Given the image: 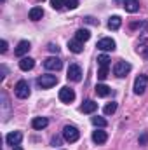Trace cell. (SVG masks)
<instances>
[{
	"label": "cell",
	"mask_w": 148,
	"mask_h": 150,
	"mask_svg": "<svg viewBox=\"0 0 148 150\" xmlns=\"http://www.w3.org/2000/svg\"><path fill=\"white\" fill-rule=\"evenodd\" d=\"M96 108H98V103H96V101H92V100H85V101L82 103V107H80V112L92 113V112H96Z\"/></svg>",
	"instance_id": "14"
},
{
	"label": "cell",
	"mask_w": 148,
	"mask_h": 150,
	"mask_svg": "<svg viewBox=\"0 0 148 150\" xmlns=\"http://www.w3.org/2000/svg\"><path fill=\"white\" fill-rule=\"evenodd\" d=\"M37 84H38V87H42V89H49V87L58 84V77L56 75H49V74L40 75L37 79Z\"/></svg>",
	"instance_id": "3"
},
{
	"label": "cell",
	"mask_w": 148,
	"mask_h": 150,
	"mask_svg": "<svg viewBox=\"0 0 148 150\" xmlns=\"http://www.w3.org/2000/svg\"><path fill=\"white\" fill-rule=\"evenodd\" d=\"M30 47H32V45H30V42H28V40H21V42L18 44V47L14 49V54H16V56H19V58H25V54L30 51Z\"/></svg>",
	"instance_id": "10"
},
{
	"label": "cell",
	"mask_w": 148,
	"mask_h": 150,
	"mask_svg": "<svg viewBox=\"0 0 148 150\" xmlns=\"http://www.w3.org/2000/svg\"><path fill=\"white\" fill-rule=\"evenodd\" d=\"M147 86H148V75H145V74L138 75V77H136V80H134V87H132V89H134V94L141 96V94L145 93Z\"/></svg>",
	"instance_id": "4"
},
{
	"label": "cell",
	"mask_w": 148,
	"mask_h": 150,
	"mask_svg": "<svg viewBox=\"0 0 148 150\" xmlns=\"http://www.w3.org/2000/svg\"><path fill=\"white\" fill-rule=\"evenodd\" d=\"M51 5H52V9L59 11V9H63V5H65V0H51Z\"/></svg>",
	"instance_id": "26"
},
{
	"label": "cell",
	"mask_w": 148,
	"mask_h": 150,
	"mask_svg": "<svg viewBox=\"0 0 148 150\" xmlns=\"http://www.w3.org/2000/svg\"><path fill=\"white\" fill-rule=\"evenodd\" d=\"M47 49H49L51 52H54V54H58V52H59V47H58V44H52V42L47 45Z\"/></svg>",
	"instance_id": "30"
},
{
	"label": "cell",
	"mask_w": 148,
	"mask_h": 150,
	"mask_svg": "<svg viewBox=\"0 0 148 150\" xmlns=\"http://www.w3.org/2000/svg\"><path fill=\"white\" fill-rule=\"evenodd\" d=\"M98 65H99V68H108V67H110V58H108L106 54L98 56Z\"/></svg>",
	"instance_id": "24"
},
{
	"label": "cell",
	"mask_w": 148,
	"mask_h": 150,
	"mask_svg": "<svg viewBox=\"0 0 148 150\" xmlns=\"http://www.w3.org/2000/svg\"><path fill=\"white\" fill-rule=\"evenodd\" d=\"M5 51H7V40H2V42H0V52L4 54Z\"/></svg>",
	"instance_id": "33"
},
{
	"label": "cell",
	"mask_w": 148,
	"mask_h": 150,
	"mask_svg": "<svg viewBox=\"0 0 148 150\" xmlns=\"http://www.w3.org/2000/svg\"><path fill=\"white\" fill-rule=\"evenodd\" d=\"M59 143H61V140H59L58 136H54V138L51 140V145H52V147H59Z\"/></svg>",
	"instance_id": "34"
},
{
	"label": "cell",
	"mask_w": 148,
	"mask_h": 150,
	"mask_svg": "<svg viewBox=\"0 0 148 150\" xmlns=\"http://www.w3.org/2000/svg\"><path fill=\"white\" fill-rule=\"evenodd\" d=\"M9 110H11V103H9V98H7V93L2 91V117L4 120L9 119Z\"/></svg>",
	"instance_id": "12"
},
{
	"label": "cell",
	"mask_w": 148,
	"mask_h": 150,
	"mask_svg": "<svg viewBox=\"0 0 148 150\" xmlns=\"http://www.w3.org/2000/svg\"><path fill=\"white\" fill-rule=\"evenodd\" d=\"M44 67H45V70H54V72H58V70L63 68V61H61L58 56H51V58H47V59L44 61Z\"/></svg>",
	"instance_id": "5"
},
{
	"label": "cell",
	"mask_w": 148,
	"mask_h": 150,
	"mask_svg": "<svg viewBox=\"0 0 148 150\" xmlns=\"http://www.w3.org/2000/svg\"><path fill=\"white\" fill-rule=\"evenodd\" d=\"M5 74H7V68L2 65V75H0V79H4V77H5Z\"/></svg>",
	"instance_id": "35"
},
{
	"label": "cell",
	"mask_w": 148,
	"mask_h": 150,
	"mask_svg": "<svg viewBox=\"0 0 148 150\" xmlns=\"http://www.w3.org/2000/svg\"><path fill=\"white\" fill-rule=\"evenodd\" d=\"M70 80H73V82H80L82 80V68L78 67V65H70L68 67V75H66Z\"/></svg>",
	"instance_id": "9"
},
{
	"label": "cell",
	"mask_w": 148,
	"mask_h": 150,
	"mask_svg": "<svg viewBox=\"0 0 148 150\" xmlns=\"http://www.w3.org/2000/svg\"><path fill=\"white\" fill-rule=\"evenodd\" d=\"M59 100L63 101V103H72L75 100V91L72 89V87H61L59 89Z\"/></svg>",
	"instance_id": "7"
},
{
	"label": "cell",
	"mask_w": 148,
	"mask_h": 150,
	"mask_svg": "<svg viewBox=\"0 0 148 150\" xmlns=\"http://www.w3.org/2000/svg\"><path fill=\"white\" fill-rule=\"evenodd\" d=\"M138 52H141L145 58H148V47L147 45H140V47H138Z\"/></svg>",
	"instance_id": "31"
},
{
	"label": "cell",
	"mask_w": 148,
	"mask_h": 150,
	"mask_svg": "<svg viewBox=\"0 0 148 150\" xmlns=\"http://www.w3.org/2000/svg\"><path fill=\"white\" fill-rule=\"evenodd\" d=\"M14 93H16V96L19 98V100H26L28 96H30V84L26 82V80H19L18 84H16V87H14Z\"/></svg>",
	"instance_id": "2"
},
{
	"label": "cell",
	"mask_w": 148,
	"mask_h": 150,
	"mask_svg": "<svg viewBox=\"0 0 148 150\" xmlns=\"http://www.w3.org/2000/svg\"><path fill=\"white\" fill-rule=\"evenodd\" d=\"M85 23H89V25H96V26L99 25V21L94 19V18H85Z\"/></svg>",
	"instance_id": "32"
},
{
	"label": "cell",
	"mask_w": 148,
	"mask_h": 150,
	"mask_svg": "<svg viewBox=\"0 0 148 150\" xmlns=\"http://www.w3.org/2000/svg\"><path fill=\"white\" fill-rule=\"evenodd\" d=\"M120 25H122V19L118 16H111L110 19H108V28L110 30H118Z\"/></svg>",
	"instance_id": "22"
},
{
	"label": "cell",
	"mask_w": 148,
	"mask_h": 150,
	"mask_svg": "<svg viewBox=\"0 0 148 150\" xmlns=\"http://www.w3.org/2000/svg\"><path fill=\"white\" fill-rule=\"evenodd\" d=\"M63 138H65V142H68V143H75V142L80 138V131H78L75 126H65V127H63Z\"/></svg>",
	"instance_id": "1"
},
{
	"label": "cell",
	"mask_w": 148,
	"mask_h": 150,
	"mask_svg": "<svg viewBox=\"0 0 148 150\" xmlns=\"http://www.w3.org/2000/svg\"><path fill=\"white\" fill-rule=\"evenodd\" d=\"M30 19L32 21H40L42 19V16H44V11H42V7H33V9H30Z\"/></svg>",
	"instance_id": "21"
},
{
	"label": "cell",
	"mask_w": 148,
	"mask_h": 150,
	"mask_svg": "<svg viewBox=\"0 0 148 150\" xmlns=\"http://www.w3.org/2000/svg\"><path fill=\"white\" fill-rule=\"evenodd\" d=\"M21 140H23V133H21V131H12V133H9V134L5 136V143L11 145V147L19 145Z\"/></svg>",
	"instance_id": "8"
},
{
	"label": "cell",
	"mask_w": 148,
	"mask_h": 150,
	"mask_svg": "<svg viewBox=\"0 0 148 150\" xmlns=\"http://www.w3.org/2000/svg\"><path fill=\"white\" fill-rule=\"evenodd\" d=\"M2 2H5V0H2Z\"/></svg>",
	"instance_id": "37"
},
{
	"label": "cell",
	"mask_w": 148,
	"mask_h": 150,
	"mask_svg": "<svg viewBox=\"0 0 148 150\" xmlns=\"http://www.w3.org/2000/svg\"><path fill=\"white\" fill-rule=\"evenodd\" d=\"M33 67H35V59H33V58H28V56L21 58V61H19V68H21L23 72H30Z\"/></svg>",
	"instance_id": "13"
},
{
	"label": "cell",
	"mask_w": 148,
	"mask_h": 150,
	"mask_svg": "<svg viewBox=\"0 0 148 150\" xmlns=\"http://www.w3.org/2000/svg\"><path fill=\"white\" fill-rule=\"evenodd\" d=\"M12 150H23V149H21L19 145H16V147H14V149H12Z\"/></svg>",
	"instance_id": "36"
},
{
	"label": "cell",
	"mask_w": 148,
	"mask_h": 150,
	"mask_svg": "<svg viewBox=\"0 0 148 150\" xmlns=\"http://www.w3.org/2000/svg\"><path fill=\"white\" fill-rule=\"evenodd\" d=\"M129 72H131V65L127 61H117L113 67V74L117 77H125Z\"/></svg>",
	"instance_id": "6"
},
{
	"label": "cell",
	"mask_w": 148,
	"mask_h": 150,
	"mask_svg": "<svg viewBox=\"0 0 148 150\" xmlns=\"http://www.w3.org/2000/svg\"><path fill=\"white\" fill-rule=\"evenodd\" d=\"M49 126V119H45V117H35L33 120H32V127L33 129H45Z\"/></svg>",
	"instance_id": "15"
},
{
	"label": "cell",
	"mask_w": 148,
	"mask_h": 150,
	"mask_svg": "<svg viewBox=\"0 0 148 150\" xmlns=\"http://www.w3.org/2000/svg\"><path fill=\"white\" fill-rule=\"evenodd\" d=\"M106 140H108V134H106L105 131L98 129V131H94V133H92V142H94V143H98V145H103Z\"/></svg>",
	"instance_id": "16"
},
{
	"label": "cell",
	"mask_w": 148,
	"mask_h": 150,
	"mask_svg": "<svg viewBox=\"0 0 148 150\" xmlns=\"http://www.w3.org/2000/svg\"><path fill=\"white\" fill-rule=\"evenodd\" d=\"M65 7L66 9H77L78 7V0H65Z\"/></svg>",
	"instance_id": "27"
},
{
	"label": "cell",
	"mask_w": 148,
	"mask_h": 150,
	"mask_svg": "<svg viewBox=\"0 0 148 150\" xmlns=\"http://www.w3.org/2000/svg\"><path fill=\"white\" fill-rule=\"evenodd\" d=\"M75 38L78 40V42H87L89 38H91V32L89 30H85V28H80V30H77V33H75Z\"/></svg>",
	"instance_id": "20"
},
{
	"label": "cell",
	"mask_w": 148,
	"mask_h": 150,
	"mask_svg": "<svg viewBox=\"0 0 148 150\" xmlns=\"http://www.w3.org/2000/svg\"><path fill=\"white\" fill-rule=\"evenodd\" d=\"M106 77H108V68H99L98 70V79L99 80H105Z\"/></svg>",
	"instance_id": "28"
},
{
	"label": "cell",
	"mask_w": 148,
	"mask_h": 150,
	"mask_svg": "<svg viewBox=\"0 0 148 150\" xmlns=\"http://www.w3.org/2000/svg\"><path fill=\"white\" fill-rule=\"evenodd\" d=\"M115 110H117V103H115V101H111V103H108V105L105 107V110H103V112L106 113V115H110V113H113Z\"/></svg>",
	"instance_id": "25"
},
{
	"label": "cell",
	"mask_w": 148,
	"mask_h": 150,
	"mask_svg": "<svg viewBox=\"0 0 148 150\" xmlns=\"http://www.w3.org/2000/svg\"><path fill=\"white\" fill-rule=\"evenodd\" d=\"M138 142H140V145H147V143H148V133H147V131H143V133H141V136L138 138Z\"/></svg>",
	"instance_id": "29"
},
{
	"label": "cell",
	"mask_w": 148,
	"mask_h": 150,
	"mask_svg": "<svg viewBox=\"0 0 148 150\" xmlns=\"http://www.w3.org/2000/svg\"><path fill=\"white\" fill-rule=\"evenodd\" d=\"M98 49H101V51H113V49H115V40L110 38V37L101 38V40L98 42Z\"/></svg>",
	"instance_id": "11"
},
{
	"label": "cell",
	"mask_w": 148,
	"mask_h": 150,
	"mask_svg": "<svg viewBox=\"0 0 148 150\" xmlns=\"http://www.w3.org/2000/svg\"><path fill=\"white\" fill-rule=\"evenodd\" d=\"M68 49H70L72 52H75V54H80V52L84 51V44H82V42H78L77 38H73V40H70V42H68Z\"/></svg>",
	"instance_id": "18"
},
{
	"label": "cell",
	"mask_w": 148,
	"mask_h": 150,
	"mask_svg": "<svg viewBox=\"0 0 148 150\" xmlns=\"http://www.w3.org/2000/svg\"><path fill=\"white\" fill-rule=\"evenodd\" d=\"M91 122H92L96 127H106V126H108L106 119H103V117H99V115H96V117H91Z\"/></svg>",
	"instance_id": "23"
},
{
	"label": "cell",
	"mask_w": 148,
	"mask_h": 150,
	"mask_svg": "<svg viewBox=\"0 0 148 150\" xmlns=\"http://www.w3.org/2000/svg\"><path fill=\"white\" fill-rule=\"evenodd\" d=\"M124 9L127 12H138L140 11V0H124Z\"/></svg>",
	"instance_id": "17"
},
{
	"label": "cell",
	"mask_w": 148,
	"mask_h": 150,
	"mask_svg": "<svg viewBox=\"0 0 148 150\" xmlns=\"http://www.w3.org/2000/svg\"><path fill=\"white\" fill-rule=\"evenodd\" d=\"M94 91H96V94H98L99 98H106V96L111 94V89L108 87V86H105V84H98Z\"/></svg>",
	"instance_id": "19"
}]
</instances>
